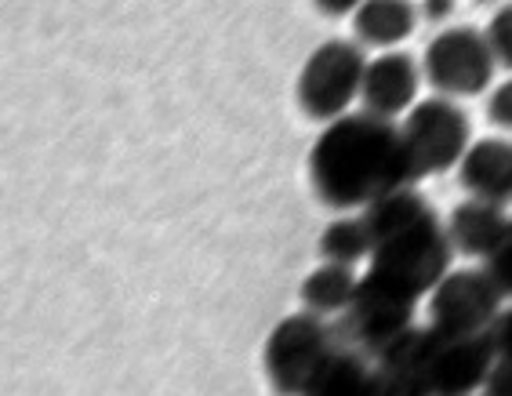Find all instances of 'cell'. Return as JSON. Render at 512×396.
<instances>
[{
	"label": "cell",
	"instance_id": "9a60e30c",
	"mask_svg": "<svg viewBox=\"0 0 512 396\" xmlns=\"http://www.w3.org/2000/svg\"><path fill=\"white\" fill-rule=\"evenodd\" d=\"M360 284V273L353 266H338V262H324L320 269H313L302 280V309L316 313V317H335V313H349Z\"/></svg>",
	"mask_w": 512,
	"mask_h": 396
},
{
	"label": "cell",
	"instance_id": "9c48e42d",
	"mask_svg": "<svg viewBox=\"0 0 512 396\" xmlns=\"http://www.w3.org/2000/svg\"><path fill=\"white\" fill-rule=\"evenodd\" d=\"M414 313H418V302L404 298L400 291L382 288L378 280H371L364 273L360 284H356L353 306H349V324L356 331V342L371 353H378L382 346H389L396 335H404L407 327H414Z\"/></svg>",
	"mask_w": 512,
	"mask_h": 396
},
{
	"label": "cell",
	"instance_id": "8fae6325",
	"mask_svg": "<svg viewBox=\"0 0 512 396\" xmlns=\"http://www.w3.org/2000/svg\"><path fill=\"white\" fill-rule=\"evenodd\" d=\"M429 349L433 331L422 324L407 327L389 346L375 353L378 396H433L429 389Z\"/></svg>",
	"mask_w": 512,
	"mask_h": 396
},
{
	"label": "cell",
	"instance_id": "e0dca14e",
	"mask_svg": "<svg viewBox=\"0 0 512 396\" xmlns=\"http://www.w3.org/2000/svg\"><path fill=\"white\" fill-rule=\"evenodd\" d=\"M375 251V237L367 229L364 215H342L335 222H327L320 233V255L324 262H338V266H360Z\"/></svg>",
	"mask_w": 512,
	"mask_h": 396
},
{
	"label": "cell",
	"instance_id": "7a4b0ae2",
	"mask_svg": "<svg viewBox=\"0 0 512 396\" xmlns=\"http://www.w3.org/2000/svg\"><path fill=\"white\" fill-rule=\"evenodd\" d=\"M451 258L454 248L447 240L444 222L436 211H425L422 218H414L411 226L375 240V251L367 258V277L422 306V298L451 269Z\"/></svg>",
	"mask_w": 512,
	"mask_h": 396
},
{
	"label": "cell",
	"instance_id": "7402d4cb",
	"mask_svg": "<svg viewBox=\"0 0 512 396\" xmlns=\"http://www.w3.org/2000/svg\"><path fill=\"white\" fill-rule=\"evenodd\" d=\"M487 338H491L494 360L498 364H512V306H502V313L494 317Z\"/></svg>",
	"mask_w": 512,
	"mask_h": 396
},
{
	"label": "cell",
	"instance_id": "8992f818",
	"mask_svg": "<svg viewBox=\"0 0 512 396\" xmlns=\"http://www.w3.org/2000/svg\"><path fill=\"white\" fill-rule=\"evenodd\" d=\"M400 135L411 149L418 175H444L458 168L465 149L473 146V124L465 109L447 95H429L418 99L404 117H400Z\"/></svg>",
	"mask_w": 512,
	"mask_h": 396
},
{
	"label": "cell",
	"instance_id": "cb8c5ba5",
	"mask_svg": "<svg viewBox=\"0 0 512 396\" xmlns=\"http://www.w3.org/2000/svg\"><path fill=\"white\" fill-rule=\"evenodd\" d=\"M316 11L327 15V19H353L356 8L364 4V0H313Z\"/></svg>",
	"mask_w": 512,
	"mask_h": 396
},
{
	"label": "cell",
	"instance_id": "d6986e66",
	"mask_svg": "<svg viewBox=\"0 0 512 396\" xmlns=\"http://www.w3.org/2000/svg\"><path fill=\"white\" fill-rule=\"evenodd\" d=\"M483 269L491 273V280L498 284V291H502L505 298H512V218L505 222L502 237H498L494 251L483 258Z\"/></svg>",
	"mask_w": 512,
	"mask_h": 396
},
{
	"label": "cell",
	"instance_id": "ac0fdd59",
	"mask_svg": "<svg viewBox=\"0 0 512 396\" xmlns=\"http://www.w3.org/2000/svg\"><path fill=\"white\" fill-rule=\"evenodd\" d=\"M425 211H433L429 208V200H425L414 186H404V189H393V193L371 200L360 215H364L371 237L382 240V237H389V233H396V229L411 226L414 218H422Z\"/></svg>",
	"mask_w": 512,
	"mask_h": 396
},
{
	"label": "cell",
	"instance_id": "6da1fadb",
	"mask_svg": "<svg viewBox=\"0 0 512 396\" xmlns=\"http://www.w3.org/2000/svg\"><path fill=\"white\" fill-rule=\"evenodd\" d=\"M422 179L400 124L375 113H345L324 124L309 149L313 193L335 211H364L371 200Z\"/></svg>",
	"mask_w": 512,
	"mask_h": 396
},
{
	"label": "cell",
	"instance_id": "603a6c76",
	"mask_svg": "<svg viewBox=\"0 0 512 396\" xmlns=\"http://www.w3.org/2000/svg\"><path fill=\"white\" fill-rule=\"evenodd\" d=\"M483 396H512V364H494L491 378L483 382Z\"/></svg>",
	"mask_w": 512,
	"mask_h": 396
},
{
	"label": "cell",
	"instance_id": "52a82bcc",
	"mask_svg": "<svg viewBox=\"0 0 512 396\" xmlns=\"http://www.w3.org/2000/svg\"><path fill=\"white\" fill-rule=\"evenodd\" d=\"M505 295L487 269H447L429 291V331L440 338L487 335L502 313Z\"/></svg>",
	"mask_w": 512,
	"mask_h": 396
},
{
	"label": "cell",
	"instance_id": "7c38bea8",
	"mask_svg": "<svg viewBox=\"0 0 512 396\" xmlns=\"http://www.w3.org/2000/svg\"><path fill=\"white\" fill-rule=\"evenodd\" d=\"M458 182L469 197L487 204H512V139H480L458 160Z\"/></svg>",
	"mask_w": 512,
	"mask_h": 396
},
{
	"label": "cell",
	"instance_id": "5b68a950",
	"mask_svg": "<svg viewBox=\"0 0 512 396\" xmlns=\"http://www.w3.org/2000/svg\"><path fill=\"white\" fill-rule=\"evenodd\" d=\"M498 59L487 33L476 26H447L425 44L422 77L429 88L447 99H473L491 88Z\"/></svg>",
	"mask_w": 512,
	"mask_h": 396
},
{
	"label": "cell",
	"instance_id": "ba28073f",
	"mask_svg": "<svg viewBox=\"0 0 512 396\" xmlns=\"http://www.w3.org/2000/svg\"><path fill=\"white\" fill-rule=\"evenodd\" d=\"M429 327V324H425ZM494 349L487 335L440 338L429 349V389L433 396H476L494 371Z\"/></svg>",
	"mask_w": 512,
	"mask_h": 396
},
{
	"label": "cell",
	"instance_id": "2e32d148",
	"mask_svg": "<svg viewBox=\"0 0 512 396\" xmlns=\"http://www.w3.org/2000/svg\"><path fill=\"white\" fill-rule=\"evenodd\" d=\"M306 396H378L375 364H367L356 353L335 349L309 382Z\"/></svg>",
	"mask_w": 512,
	"mask_h": 396
},
{
	"label": "cell",
	"instance_id": "ffe728a7",
	"mask_svg": "<svg viewBox=\"0 0 512 396\" xmlns=\"http://www.w3.org/2000/svg\"><path fill=\"white\" fill-rule=\"evenodd\" d=\"M483 33H487V40H491V51H494V59H498V66L512 70V0L494 11Z\"/></svg>",
	"mask_w": 512,
	"mask_h": 396
},
{
	"label": "cell",
	"instance_id": "3957f363",
	"mask_svg": "<svg viewBox=\"0 0 512 396\" xmlns=\"http://www.w3.org/2000/svg\"><path fill=\"white\" fill-rule=\"evenodd\" d=\"M367 55L356 40H324L313 51L298 73L295 99L298 109L309 120L331 124V120L345 117L349 106L360 99V84H364Z\"/></svg>",
	"mask_w": 512,
	"mask_h": 396
},
{
	"label": "cell",
	"instance_id": "44dd1931",
	"mask_svg": "<svg viewBox=\"0 0 512 396\" xmlns=\"http://www.w3.org/2000/svg\"><path fill=\"white\" fill-rule=\"evenodd\" d=\"M487 120H491L494 128L512 131V77L491 88V95H487Z\"/></svg>",
	"mask_w": 512,
	"mask_h": 396
},
{
	"label": "cell",
	"instance_id": "30bf717a",
	"mask_svg": "<svg viewBox=\"0 0 512 396\" xmlns=\"http://www.w3.org/2000/svg\"><path fill=\"white\" fill-rule=\"evenodd\" d=\"M418 88H422V62H414L407 51H382L378 59H367L360 102L375 117L400 120L418 102Z\"/></svg>",
	"mask_w": 512,
	"mask_h": 396
},
{
	"label": "cell",
	"instance_id": "277c9868",
	"mask_svg": "<svg viewBox=\"0 0 512 396\" xmlns=\"http://www.w3.org/2000/svg\"><path fill=\"white\" fill-rule=\"evenodd\" d=\"M331 353H335V342H331V327L324 324V317H316L309 309L284 317L262 346L269 389L276 396H306L309 382Z\"/></svg>",
	"mask_w": 512,
	"mask_h": 396
},
{
	"label": "cell",
	"instance_id": "4fadbf2b",
	"mask_svg": "<svg viewBox=\"0 0 512 396\" xmlns=\"http://www.w3.org/2000/svg\"><path fill=\"white\" fill-rule=\"evenodd\" d=\"M505 222H509V215H505V208H498V204H487V200H462V204H454V211L447 215L444 229H447V240H451V248L458 251V255L465 258H487L494 251V244H498V237H502Z\"/></svg>",
	"mask_w": 512,
	"mask_h": 396
},
{
	"label": "cell",
	"instance_id": "d4e9b609",
	"mask_svg": "<svg viewBox=\"0 0 512 396\" xmlns=\"http://www.w3.org/2000/svg\"><path fill=\"white\" fill-rule=\"evenodd\" d=\"M454 15V0H422L418 8V19L425 22H447Z\"/></svg>",
	"mask_w": 512,
	"mask_h": 396
},
{
	"label": "cell",
	"instance_id": "5bb4252c",
	"mask_svg": "<svg viewBox=\"0 0 512 396\" xmlns=\"http://www.w3.org/2000/svg\"><path fill=\"white\" fill-rule=\"evenodd\" d=\"M418 30V8L411 0H364L353 15V33L360 48L393 51Z\"/></svg>",
	"mask_w": 512,
	"mask_h": 396
}]
</instances>
